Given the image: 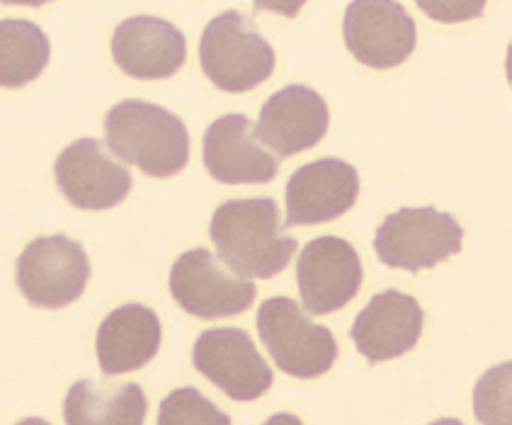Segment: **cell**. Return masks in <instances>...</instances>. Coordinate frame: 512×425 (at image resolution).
I'll return each mask as SVG.
<instances>
[{"mask_svg":"<svg viewBox=\"0 0 512 425\" xmlns=\"http://www.w3.org/2000/svg\"><path fill=\"white\" fill-rule=\"evenodd\" d=\"M204 76L224 93H248L275 71V49L255 27L253 17L226 10L204 27L199 39Z\"/></svg>","mask_w":512,"mask_h":425,"instance_id":"obj_3","label":"cell"},{"mask_svg":"<svg viewBox=\"0 0 512 425\" xmlns=\"http://www.w3.org/2000/svg\"><path fill=\"white\" fill-rule=\"evenodd\" d=\"M3 5H25V8H39V5H47L51 0H0Z\"/></svg>","mask_w":512,"mask_h":425,"instance_id":"obj_23","label":"cell"},{"mask_svg":"<svg viewBox=\"0 0 512 425\" xmlns=\"http://www.w3.org/2000/svg\"><path fill=\"white\" fill-rule=\"evenodd\" d=\"M163 326L158 314L144 304H124L100 323L95 350L105 377L141 370L161 350Z\"/></svg>","mask_w":512,"mask_h":425,"instance_id":"obj_17","label":"cell"},{"mask_svg":"<svg viewBox=\"0 0 512 425\" xmlns=\"http://www.w3.org/2000/svg\"><path fill=\"white\" fill-rule=\"evenodd\" d=\"M464 229L435 207H403L389 214L374 234V251L389 268L420 272L462 251Z\"/></svg>","mask_w":512,"mask_h":425,"instance_id":"obj_5","label":"cell"},{"mask_svg":"<svg viewBox=\"0 0 512 425\" xmlns=\"http://www.w3.org/2000/svg\"><path fill=\"white\" fill-rule=\"evenodd\" d=\"M204 166L224 185H265L280 173V158L263 149L246 115L233 112L204 132Z\"/></svg>","mask_w":512,"mask_h":425,"instance_id":"obj_13","label":"cell"},{"mask_svg":"<svg viewBox=\"0 0 512 425\" xmlns=\"http://www.w3.org/2000/svg\"><path fill=\"white\" fill-rule=\"evenodd\" d=\"M192 362L202 377L233 401L260 399L275 382L270 365L243 328L224 326L199 333Z\"/></svg>","mask_w":512,"mask_h":425,"instance_id":"obj_8","label":"cell"},{"mask_svg":"<svg viewBox=\"0 0 512 425\" xmlns=\"http://www.w3.org/2000/svg\"><path fill=\"white\" fill-rule=\"evenodd\" d=\"M170 294L197 319H226L248 311L255 302V285L233 275L207 248L182 253L170 268Z\"/></svg>","mask_w":512,"mask_h":425,"instance_id":"obj_7","label":"cell"},{"mask_svg":"<svg viewBox=\"0 0 512 425\" xmlns=\"http://www.w3.org/2000/svg\"><path fill=\"white\" fill-rule=\"evenodd\" d=\"M343 37L350 54L377 71L401 66L418 44L413 17L398 0H352L345 10Z\"/></svg>","mask_w":512,"mask_h":425,"instance_id":"obj_9","label":"cell"},{"mask_svg":"<svg viewBox=\"0 0 512 425\" xmlns=\"http://www.w3.org/2000/svg\"><path fill=\"white\" fill-rule=\"evenodd\" d=\"M158 423L161 425H229L231 416H226L219 406L212 404L207 396L199 394L197 389L185 387L173 391L166 396L158 413Z\"/></svg>","mask_w":512,"mask_h":425,"instance_id":"obj_20","label":"cell"},{"mask_svg":"<svg viewBox=\"0 0 512 425\" xmlns=\"http://www.w3.org/2000/svg\"><path fill=\"white\" fill-rule=\"evenodd\" d=\"M423 306L398 289L374 294L357 314L350 336L372 365L411 353L423 333Z\"/></svg>","mask_w":512,"mask_h":425,"instance_id":"obj_16","label":"cell"},{"mask_svg":"<svg viewBox=\"0 0 512 425\" xmlns=\"http://www.w3.org/2000/svg\"><path fill=\"white\" fill-rule=\"evenodd\" d=\"M144 389L136 382L119 387L81 379L68 389L64 401V418L68 425H141L146 421Z\"/></svg>","mask_w":512,"mask_h":425,"instance_id":"obj_18","label":"cell"},{"mask_svg":"<svg viewBox=\"0 0 512 425\" xmlns=\"http://www.w3.org/2000/svg\"><path fill=\"white\" fill-rule=\"evenodd\" d=\"M272 197H248L219 204L209 224L219 258L243 277L270 280L287 268L299 243L282 229Z\"/></svg>","mask_w":512,"mask_h":425,"instance_id":"obj_1","label":"cell"},{"mask_svg":"<svg viewBox=\"0 0 512 425\" xmlns=\"http://www.w3.org/2000/svg\"><path fill=\"white\" fill-rule=\"evenodd\" d=\"M112 56L136 81H163L185 64L187 39L180 27L163 17L136 15L117 25L112 34Z\"/></svg>","mask_w":512,"mask_h":425,"instance_id":"obj_15","label":"cell"},{"mask_svg":"<svg viewBox=\"0 0 512 425\" xmlns=\"http://www.w3.org/2000/svg\"><path fill=\"white\" fill-rule=\"evenodd\" d=\"M362 277L360 255L345 238L318 236L299 255V294L309 314L326 316L343 309L360 292Z\"/></svg>","mask_w":512,"mask_h":425,"instance_id":"obj_10","label":"cell"},{"mask_svg":"<svg viewBox=\"0 0 512 425\" xmlns=\"http://www.w3.org/2000/svg\"><path fill=\"white\" fill-rule=\"evenodd\" d=\"M415 3L430 20L457 25V22L479 20L488 0H415Z\"/></svg>","mask_w":512,"mask_h":425,"instance_id":"obj_21","label":"cell"},{"mask_svg":"<svg viewBox=\"0 0 512 425\" xmlns=\"http://www.w3.org/2000/svg\"><path fill=\"white\" fill-rule=\"evenodd\" d=\"M51 59L47 32L30 20H0V88L37 81Z\"/></svg>","mask_w":512,"mask_h":425,"instance_id":"obj_19","label":"cell"},{"mask_svg":"<svg viewBox=\"0 0 512 425\" xmlns=\"http://www.w3.org/2000/svg\"><path fill=\"white\" fill-rule=\"evenodd\" d=\"M56 185L73 207L102 212L124 202L132 192V173L107 156L98 139H78L54 163Z\"/></svg>","mask_w":512,"mask_h":425,"instance_id":"obj_11","label":"cell"},{"mask_svg":"<svg viewBox=\"0 0 512 425\" xmlns=\"http://www.w3.org/2000/svg\"><path fill=\"white\" fill-rule=\"evenodd\" d=\"M328 124L331 112L321 93L306 85H287L267 98L253 129L260 144L287 158L314 149L326 136Z\"/></svg>","mask_w":512,"mask_h":425,"instance_id":"obj_14","label":"cell"},{"mask_svg":"<svg viewBox=\"0 0 512 425\" xmlns=\"http://www.w3.org/2000/svg\"><path fill=\"white\" fill-rule=\"evenodd\" d=\"M107 149L151 178H173L190 161L185 122L161 105L122 100L105 117Z\"/></svg>","mask_w":512,"mask_h":425,"instance_id":"obj_2","label":"cell"},{"mask_svg":"<svg viewBox=\"0 0 512 425\" xmlns=\"http://www.w3.org/2000/svg\"><path fill=\"white\" fill-rule=\"evenodd\" d=\"M360 197V173L340 158L306 163L287 183L284 226H316L343 217Z\"/></svg>","mask_w":512,"mask_h":425,"instance_id":"obj_12","label":"cell"},{"mask_svg":"<svg viewBox=\"0 0 512 425\" xmlns=\"http://www.w3.org/2000/svg\"><path fill=\"white\" fill-rule=\"evenodd\" d=\"M258 13H275L282 17H297L306 0H253Z\"/></svg>","mask_w":512,"mask_h":425,"instance_id":"obj_22","label":"cell"},{"mask_svg":"<svg viewBox=\"0 0 512 425\" xmlns=\"http://www.w3.org/2000/svg\"><path fill=\"white\" fill-rule=\"evenodd\" d=\"M90 260L85 248L68 236H42L27 243L17 258L15 282L25 299L42 309H64L85 292Z\"/></svg>","mask_w":512,"mask_h":425,"instance_id":"obj_6","label":"cell"},{"mask_svg":"<svg viewBox=\"0 0 512 425\" xmlns=\"http://www.w3.org/2000/svg\"><path fill=\"white\" fill-rule=\"evenodd\" d=\"M258 333L275 365L289 377L316 379L338 360L331 328L318 326L289 297H272L258 309Z\"/></svg>","mask_w":512,"mask_h":425,"instance_id":"obj_4","label":"cell"}]
</instances>
